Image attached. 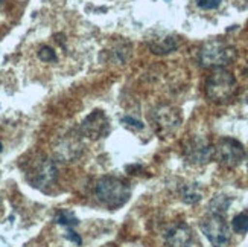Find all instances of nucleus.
<instances>
[{
  "instance_id": "obj_13",
  "label": "nucleus",
  "mask_w": 248,
  "mask_h": 247,
  "mask_svg": "<svg viewBox=\"0 0 248 247\" xmlns=\"http://www.w3.org/2000/svg\"><path fill=\"white\" fill-rule=\"evenodd\" d=\"M202 197V192L197 183H187L181 188V198L185 203L193 205V203H198Z\"/></svg>"
},
{
  "instance_id": "obj_5",
  "label": "nucleus",
  "mask_w": 248,
  "mask_h": 247,
  "mask_svg": "<svg viewBox=\"0 0 248 247\" xmlns=\"http://www.w3.org/2000/svg\"><path fill=\"white\" fill-rule=\"evenodd\" d=\"M213 157L225 168H234L238 166L244 157L245 149L244 145L236 141L233 137H222L213 147Z\"/></svg>"
},
{
  "instance_id": "obj_10",
  "label": "nucleus",
  "mask_w": 248,
  "mask_h": 247,
  "mask_svg": "<svg viewBox=\"0 0 248 247\" xmlns=\"http://www.w3.org/2000/svg\"><path fill=\"white\" fill-rule=\"evenodd\" d=\"M166 247H193V233L187 224H177L165 238Z\"/></svg>"
},
{
  "instance_id": "obj_6",
  "label": "nucleus",
  "mask_w": 248,
  "mask_h": 247,
  "mask_svg": "<svg viewBox=\"0 0 248 247\" xmlns=\"http://www.w3.org/2000/svg\"><path fill=\"white\" fill-rule=\"evenodd\" d=\"M57 166L50 159H40L35 164H32L28 169L26 177L32 186L38 189H46L52 186L57 180Z\"/></svg>"
},
{
  "instance_id": "obj_20",
  "label": "nucleus",
  "mask_w": 248,
  "mask_h": 247,
  "mask_svg": "<svg viewBox=\"0 0 248 247\" xmlns=\"http://www.w3.org/2000/svg\"><path fill=\"white\" fill-rule=\"evenodd\" d=\"M66 238H67L69 241L75 243V244H77V246H81V244H82V240H81V237H79V235H78L77 232H75L73 229H67Z\"/></svg>"
},
{
  "instance_id": "obj_2",
  "label": "nucleus",
  "mask_w": 248,
  "mask_h": 247,
  "mask_svg": "<svg viewBox=\"0 0 248 247\" xmlns=\"http://www.w3.org/2000/svg\"><path fill=\"white\" fill-rule=\"evenodd\" d=\"M200 64L206 69H224L236 60V49L221 38L204 43L200 49Z\"/></svg>"
},
{
  "instance_id": "obj_15",
  "label": "nucleus",
  "mask_w": 248,
  "mask_h": 247,
  "mask_svg": "<svg viewBox=\"0 0 248 247\" xmlns=\"http://www.w3.org/2000/svg\"><path fill=\"white\" fill-rule=\"evenodd\" d=\"M55 223L61 224V226H66L67 229H73L75 226H78V218L75 217V214L70 211H60L55 215Z\"/></svg>"
},
{
  "instance_id": "obj_16",
  "label": "nucleus",
  "mask_w": 248,
  "mask_h": 247,
  "mask_svg": "<svg viewBox=\"0 0 248 247\" xmlns=\"http://www.w3.org/2000/svg\"><path fill=\"white\" fill-rule=\"evenodd\" d=\"M232 228L236 233H247L248 232V212L238 214L232 221Z\"/></svg>"
},
{
  "instance_id": "obj_12",
  "label": "nucleus",
  "mask_w": 248,
  "mask_h": 247,
  "mask_svg": "<svg viewBox=\"0 0 248 247\" xmlns=\"http://www.w3.org/2000/svg\"><path fill=\"white\" fill-rule=\"evenodd\" d=\"M55 151L62 160H73L81 154L82 144H79L77 139H72V137L62 139L58 144V147L55 148Z\"/></svg>"
},
{
  "instance_id": "obj_7",
  "label": "nucleus",
  "mask_w": 248,
  "mask_h": 247,
  "mask_svg": "<svg viewBox=\"0 0 248 247\" xmlns=\"http://www.w3.org/2000/svg\"><path fill=\"white\" fill-rule=\"evenodd\" d=\"M153 125L161 136L172 134L181 125V113L177 107L172 105H160L153 112Z\"/></svg>"
},
{
  "instance_id": "obj_1",
  "label": "nucleus",
  "mask_w": 248,
  "mask_h": 247,
  "mask_svg": "<svg viewBox=\"0 0 248 247\" xmlns=\"http://www.w3.org/2000/svg\"><path fill=\"white\" fill-rule=\"evenodd\" d=\"M98 200L110 209L122 208L131 197V189H129L126 181L113 176H105L98 180L94 188Z\"/></svg>"
},
{
  "instance_id": "obj_3",
  "label": "nucleus",
  "mask_w": 248,
  "mask_h": 247,
  "mask_svg": "<svg viewBox=\"0 0 248 247\" xmlns=\"http://www.w3.org/2000/svg\"><path fill=\"white\" fill-rule=\"evenodd\" d=\"M236 90L238 82L227 69H213L206 81V95L212 102H227L234 96Z\"/></svg>"
},
{
  "instance_id": "obj_18",
  "label": "nucleus",
  "mask_w": 248,
  "mask_h": 247,
  "mask_svg": "<svg viewBox=\"0 0 248 247\" xmlns=\"http://www.w3.org/2000/svg\"><path fill=\"white\" fill-rule=\"evenodd\" d=\"M122 124L126 127V128H131V130H142L143 128V124L140 122L139 119L133 116H124L122 117Z\"/></svg>"
},
{
  "instance_id": "obj_4",
  "label": "nucleus",
  "mask_w": 248,
  "mask_h": 247,
  "mask_svg": "<svg viewBox=\"0 0 248 247\" xmlns=\"http://www.w3.org/2000/svg\"><path fill=\"white\" fill-rule=\"evenodd\" d=\"M201 231L206 235L207 240L212 243L213 247H227L232 238L230 226L225 221L224 215L218 214H209L201 221Z\"/></svg>"
},
{
  "instance_id": "obj_17",
  "label": "nucleus",
  "mask_w": 248,
  "mask_h": 247,
  "mask_svg": "<svg viewBox=\"0 0 248 247\" xmlns=\"http://www.w3.org/2000/svg\"><path fill=\"white\" fill-rule=\"evenodd\" d=\"M38 58L43 61V63H55L58 60L57 57V52L53 50L50 46H41L38 49Z\"/></svg>"
},
{
  "instance_id": "obj_22",
  "label": "nucleus",
  "mask_w": 248,
  "mask_h": 247,
  "mask_svg": "<svg viewBox=\"0 0 248 247\" xmlns=\"http://www.w3.org/2000/svg\"><path fill=\"white\" fill-rule=\"evenodd\" d=\"M2 149H3V145H2V142H0V153H2Z\"/></svg>"
},
{
  "instance_id": "obj_19",
  "label": "nucleus",
  "mask_w": 248,
  "mask_h": 247,
  "mask_svg": "<svg viewBox=\"0 0 248 247\" xmlns=\"http://www.w3.org/2000/svg\"><path fill=\"white\" fill-rule=\"evenodd\" d=\"M195 2H197V5L201 9H204V11H212V9L219 8L222 0H195Z\"/></svg>"
},
{
  "instance_id": "obj_8",
  "label": "nucleus",
  "mask_w": 248,
  "mask_h": 247,
  "mask_svg": "<svg viewBox=\"0 0 248 247\" xmlns=\"http://www.w3.org/2000/svg\"><path fill=\"white\" fill-rule=\"evenodd\" d=\"M183 151H185L187 162L193 165H204L210 162V159L213 157V147L209 142V139L202 136H193L189 139Z\"/></svg>"
},
{
  "instance_id": "obj_14",
  "label": "nucleus",
  "mask_w": 248,
  "mask_h": 247,
  "mask_svg": "<svg viewBox=\"0 0 248 247\" xmlns=\"http://www.w3.org/2000/svg\"><path fill=\"white\" fill-rule=\"evenodd\" d=\"M232 203V198L227 196H217L209 205V214H218V215H225L229 206Z\"/></svg>"
},
{
  "instance_id": "obj_21",
  "label": "nucleus",
  "mask_w": 248,
  "mask_h": 247,
  "mask_svg": "<svg viewBox=\"0 0 248 247\" xmlns=\"http://www.w3.org/2000/svg\"><path fill=\"white\" fill-rule=\"evenodd\" d=\"M5 5V0H0V8H2Z\"/></svg>"
},
{
  "instance_id": "obj_9",
  "label": "nucleus",
  "mask_w": 248,
  "mask_h": 247,
  "mask_svg": "<svg viewBox=\"0 0 248 247\" xmlns=\"http://www.w3.org/2000/svg\"><path fill=\"white\" fill-rule=\"evenodd\" d=\"M110 130H111L110 119H108V116L105 115V112H102V110L92 112L81 122L82 134L90 139H94V141H98L101 137H105L110 133Z\"/></svg>"
},
{
  "instance_id": "obj_11",
  "label": "nucleus",
  "mask_w": 248,
  "mask_h": 247,
  "mask_svg": "<svg viewBox=\"0 0 248 247\" xmlns=\"http://www.w3.org/2000/svg\"><path fill=\"white\" fill-rule=\"evenodd\" d=\"M149 49L154 53H158V55H166V53H170L178 49L180 46V40L175 35H161V37H155L149 40Z\"/></svg>"
}]
</instances>
